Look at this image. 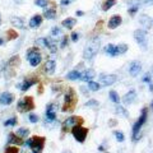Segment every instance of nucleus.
<instances>
[{"label": "nucleus", "mask_w": 153, "mask_h": 153, "mask_svg": "<svg viewBox=\"0 0 153 153\" xmlns=\"http://www.w3.org/2000/svg\"><path fill=\"white\" fill-rule=\"evenodd\" d=\"M115 137H116L117 142H123L124 139H125V137H124V134L121 131H115Z\"/></svg>", "instance_id": "nucleus-39"}, {"label": "nucleus", "mask_w": 153, "mask_h": 153, "mask_svg": "<svg viewBox=\"0 0 153 153\" xmlns=\"http://www.w3.org/2000/svg\"><path fill=\"white\" fill-rule=\"evenodd\" d=\"M28 134H30V130L26 128H19L18 131H17V135L19 138H26V137H28Z\"/></svg>", "instance_id": "nucleus-29"}, {"label": "nucleus", "mask_w": 153, "mask_h": 153, "mask_svg": "<svg viewBox=\"0 0 153 153\" xmlns=\"http://www.w3.org/2000/svg\"><path fill=\"white\" fill-rule=\"evenodd\" d=\"M110 125L115 126V125H116V121H115V120H110Z\"/></svg>", "instance_id": "nucleus-50"}, {"label": "nucleus", "mask_w": 153, "mask_h": 153, "mask_svg": "<svg viewBox=\"0 0 153 153\" xmlns=\"http://www.w3.org/2000/svg\"><path fill=\"white\" fill-rule=\"evenodd\" d=\"M14 1H16L17 4H19V3H22V1H23V0H14Z\"/></svg>", "instance_id": "nucleus-54"}, {"label": "nucleus", "mask_w": 153, "mask_h": 153, "mask_svg": "<svg viewBox=\"0 0 153 153\" xmlns=\"http://www.w3.org/2000/svg\"><path fill=\"white\" fill-rule=\"evenodd\" d=\"M117 80V76L115 74H101L100 75V85L102 87H108V85L114 84Z\"/></svg>", "instance_id": "nucleus-9"}, {"label": "nucleus", "mask_w": 153, "mask_h": 153, "mask_svg": "<svg viewBox=\"0 0 153 153\" xmlns=\"http://www.w3.org/2000/svg\"><path fill=\"white\" fill-rule=\"evenodd\" d=\"M35 4L38 7H41V8H45V7L49 5V0H36Z\"/></svg>", "instance_id": "nucleus-35"}, {"label": "nucleus", "mask_w": 153, "mask_h": 153, "mask_svg": "<svg viewBox=\"0 0 153 153\" xmlns=\"http://www.w3.org/2000/svg\"><path fill=\"white\" fill-rule=\"evenodd\" d=\"M85 106H88V107H97L98 106V102L96 101V100H89V101L85 103Z\"/></svg>", "instance_id": "nucleus-38"}, {"label": "nucleus", "mask_w": 153, "mask_h": 153, "mask_svg": "<svg viewBox=\"0 0 153 153\" xmlns=\"http://www.w3.org/2000/svg\"><path fill=\"white\" fill-rule=\"evenodd\" d=\"M151 107H152V108H153V102H152V103H151Z\"/></svg>", "instance_id": "nucleus-57"}, {"label": "nucleus", "mask_w": 153, "mask_h": 153, "mask_svg": "<svg viewBox=\"0 0 153 153\" xmlns=\"http://www.w3.org/2000/svg\"><path fill=\"white\" fill-rule=\"evenodd\" d=\"M140 71H142V64L139 61H133L130 66H129V74L131 76H137Z\"/></svg>", "instance_id": "nucleus-11"}, {"label": "nucleus", "mask_w": 153, "mask_h": 153, "mask_svg": "<svg viewBox=\"0 0 153 153\" xmlns=\"http://www.w3.org/2000/svg\"><path fill=\"white\" fill-rule=\"evenodd\" d=\"M66 78H68L69 80H75V79H80V71H76V70H73V71H70V73H68V75H66Z\"/></svg>", "instance_id": "nucleus-26"}, {"label": "nucleus", "mask_w": 153, "mask_h": 153, "mask_svg": "<svg viewBox=\"0 0 153 153\" xmlns=\"http://www.w3.org/2000/svg\"><path fill=\"white\" fill-rule=\"evenodd\" d=\"M142 3L146 5H151V4H153V0H142Z\"/></svg>", "instance_id": "nucleus-48"}, {"label": "nucleus", "mask_w": 153, "mask_h": 153, "mask_svg": "<svg viewBox=\"0 0 153 153\" xmlns=\"http://www.w3.org/2000/svg\"><path fill=\"white\" fill-rule=\"evenodd\" d=\"M51 35H52V36L60 35V30H59V28H57V27H54V28H52V30H51Z\"/></svg>", "instance_id": "nucleus-44"}, {"label": "nucleus", "mask_w": 153, "mask_h": 153, "mask_svg": "<svg viewBox=\"0 0 153 153\" xmlns=\"http://www.w3.org/2000/svg\"><path fill=\"white\" fill-rule=\"evenodd\" d=\"M116 114L119 115V116H123V117H128L129 116L126 108H124L123 106H117L116 107Z\"/></svg>", "instance_id": "nucleus-30"}, {"label": "nucleus", "mask_w": 153, "mask_h": 153, "mask_svg": "<svg viewBox=\"0 0 153 153\" xmlns=\"http://www.w3.org/2000/svg\"><path fill=\"white\" fill-rule=\"evenodd\" d=\"M76 16H78V17H80V16H83V12H80V10H78V12H76Z\"/></svg>", "instance_id": "nucleus-51"}, {"label": "nucleus", "mask_w": 153, "mask_h": 153, "mask_svg": "<svg viewBox=\"0 0 153 153\" xmlns=\"http://www.w3.org/2000/svg\"><path fill=\"white\" fill-rule=\"evenodd\" d=\"M17 124V117H12V119H8V120L4 123L5 126H14Z\"/></svg>", "instance_id": "nucleus-34"}, {"label": "nucleus", "mask_w": 153, "mask_h": 153, "mask_svg": "<svg viewBox=\"0 0 153 153\" xmlns=\"http://www.w3.org/2000/svg\"><path fill=\"white\" fill-rule=\"evenodd\" d=\"M88 88L91 91H93V92H96V91H98L100 88H101V85H100V83H97V82L89 80V82H88Z\"/></svg>", "instance_id": "nucleus-31"}, {"label": "nucleus", "mask_w": 153, "mask_h": 153, "mask_svg": "<svg viewBox=\"0 0 153 153\" xmlns=\"http://www.w3.org/2000/svg\"><path fill=\"white\" fill-rule=\"evenodd\" d=\"M121 17L120 16H112L111 18H110L108 21V28H111V30H114V28H117L119 26L121 25Z\"/></svg>", "instance_id": "nucleus-14"}, {"label": "nucleus", "mask_w": 153, "mask_h": 153, "mask_svg": "<svg viewBox=\"0 0 153 153\" xmlns=\"http://www.w3.org/2000/svg\"><path fill=\"white\" fill-rule=\"evenodd\" d=\"M135 98H137L135 91H129V92L123 97V102L125 105H130V103L134 102V100H135Z\"/></svg>", "instance_id": "nucleus-15"}, {"label": "nucleus", "mask_w": 153, "mask_h": 153, "mask_svg": "<svg viewBox=\"0 0 153 153\" xmlns=\"http://www.w3.org/2000/svg\"><path fill=\"white\" fill-rule=\"evenodd\" d=\"M69 3H70V0H61V4H63V5H68Z\"/></svg>", "instance_id": "nucleus-49"}, {"label": "nucleus", "mask_w": 153, "mask_h": 153, "mask_svg": "<svg viewBox=\"0 0 153 153\" xmlns=\"http://www.w3.org/2000/svg\"><path fill=\"white\" fill-rule=\"evenodd\" d=\"M137 12H138V7H130L129 8V10H128V13L130 14V16H134Z\"/></svg>", "instance_id": "nucleus-43"}, {"label": "nucleus", "mask_w": 153, "mask_h": 153, "mask_svg": "<svg viewBox=\"0 0 153 153\" xmlns=\"http://www.w3.org/2000/svg\"><path fill=\"white\" fill-rule=\"evenodd\" d=\"M17 108L19 112H27V111H31V110L35 108V103H33V98L31 96H27L23 100H19L18 105H17Z\"/></svg>", "instance_id": "nucleus-4"}, {"label": "nucleus", "mask_w": 153, "mask_h": 153, "mask_svg": "<svg viewBox=\"0 0 153 153\" xmlns=\"http://www.w3.org/2000/svg\"><path fill=\"white\" fill-rule=\"evenodd\" d=\"M152 70H153V69H152Z\"/></svg>", "instance_id": "nucleus-58"}, {"label": "nucleus", "mask_w": 153, "mask_h": 153, "mask_svg": "<svg viewBox=\"0 0 153 153\" xmlns=\"http://www.w3.org/2000/svg\"><path fill=\"white\" fill-rule=\"evenodd\" d=\"M110 100L114 102V103H119L120 102V97H119V94L116 91H110Z\"/></svg>", "instance_id": "nucleus-28"}, {"label": "nucleus", "mask_w": 153, "mask_h": 153, "mask_svg": "<svg viewBox=\"0 0 153 153\" xmlns=\"http://www.w3.org/2000/svg\"><path fill=\"white\" fill-rule=\"evenodd\" d=\"M0 25H1V16H0Z\"/></svg>", "instance_id": "nucleus-56"}, {"label": "nucleus", "mask_w": 153, "mask_h": 153, "mask_svg": "<svg viewBox=\"0 0 153 153\" xmlns=\"http://www.w3.org/2000/svg\"><path fill=\"white\" fill-rule=\"evenodd\" d=\"M17 37H18V33L17 32H14L13 30L8 31V38H9V40H16Z\"/></svg>", "instance_id": "nucleus-37"}, {"label": "nucleus", "mask_w": 153, "mask_h": 153, "mask_svg": "<svg viewBox=\"0 0 153 153\" xmlns=\"http://www.w3.org/2000/svg\"><path fill=\"white\" fill-rule=\"evenodd\" d=\"M19 57L18 56H13L12 57V59L10 60H9V65H10V66H17L18 64H19Z\"/></svg>", "instance_id": "nucleus-36"}, {"label": "nucleus", "mask_w": 153, "mask_h": 153, "mask_svg": "<svg viewBox=\"0 0 153 153\" xmlns=\"http://www.w3.org/2000/svg\"><path fill=\"white\" fill-rule=\"evenodd\" d=\"M0 45H4V40H3L1 37H0Z\"/></svg>", "instance_id": "nucleus-52"}, {"label": "nucleus", "mask_w": 153, "mask_h": 153, "mask_svg": "<svg viewBox=\"0 0 153 153\" xmlns=\"http://www.w3.org/2000/svg\"><path fill=\"white\" fill-rule=\"evenodd\" d=\"M44 16H45V18H47V19H54V18L56 17L55 8H52V9H46L45 13H44Z\"/></svg>", "instance_id": "nucleus-27"}, {"label": "nucleus", "mask_w": 153, "mask_h": 153, "mask_svg": "<svg viewBox=\"0 0 153 153\" xmlns=\"http://www.w3.org/2000/svg\"><path fill=\"white\" fill-rule=\"evenodd\" d=\"M78 38H79V35H78V33H71V41H78Z\"/></svg>", "instance_id": "nucleus-45"}, {"label": "nucleus", "mask_w": 153, "mask_h": 153, "mask_svg": "<svg viewBox=\"0 0 153 153\" xmlns=\"http://www.w3.org/2000/svg\"><path fill=\"white\" fill-rule=\"evenodd\" d=\"M14 101V96L9 92H3L0 94V103L1 105H10Z\"/></svg>", "instance_id": "nucleus-13"}, {"label": "nucleus", "mask_w": 153, "mask_h": 153, "mask_svg": "<svg viewBox=\"0 0 153 153\" xmlns=\"http://www.w3.org/2000/svg\"><path fill=\"white\" fill-rule=\"evenodd\" d=\"M10 22H12V25L13 26H16L17 28H25V22H23V19L22 18H19V17H12L10 18Z\"/></svg>", "instance_id": "nucleus-21"}, {"label": "nucleus", "mask_w": 153, "mask_h": 153, "mask_svg": "<svg viewBox=\"0 0 153 153\" xmlns=\"http://www.w3.org/2000/svg\"><path fill=\"white\" fill-rule=\"evenodd\" d=\"M115 4H116V1H115V0H106V1H105V4L102 5V9H103L105 12H106V10H108L110 8H112Z\"/></svg>", "instance_id": "nucleus-32"}, {"label": "nucleus", "mask_w": 153, "mask_h": 153, "mask_svg": "<svg viewBox=\"0 0 153 153\" xmlns=\"http://www.w3.org/2000/svg\"><path fill=\"white\" fill-rule=\"evenodd\" d=\"M30 121H31L32 124L37 123V121H38V116H37V115H35V114H31V115H30Z\"/></svg>", "instance_id": "nucleus-41"}, {"label": "nucleus", "mask_w": 153, "mask_h": 153, "mask_svg": "<svg viewBox=\"0 0 153 153\" xmlns=\"http://www.w3.org/2000/svg\"><path fill=\"white\" fill-rule=\"evenodd\" d=\"M36 45H38V46H46V38H37L36 40Z\"/></svg>", "instance_id": "nucleus-40"}, {"label": "nucleus", "mask_w": 153, "mask_h": 153, "mask_svg": "<svg viewBox=\"0 0 153 153\" xmlns=\"http://www.w3.org/2000/svg\"><path fill=\"white\" fill-rule=\"evenodd\" d=\"M55 69H56V63H55V60H47L46 61V64H45V71H46V74H54L55 73Z\"/></svg>", "instance_id": "nucleus-16"}, {"label": "nucleus", "mask_w": 153, "mask_h": 153, "mask_svg": "<svg viewBox=\"0 0 153 153\" xmlns=\"http://www.w3.org/2000/svg\"><path fill=\"white\" fill-rule=\"evenodd\" d=\"M35 83H37V79H35V78H32V79H27V80H25V83H23V85L21 87V89L23 91V92H26V91L31 87V85H33Z\"/></svg>", "instance_id": "nucleus-23"}, {"label": "nucleus", "mask_w": 153, "mask_h": 153, "mask_svg": "<svg viewBox=\"0 0 153 153\" xmlns=\"http://www.w3.org/2000/svg\"><path fill=\"white\" fill-rule=\"evenodd\" d=\"M94 76V71L92 69H87L83 74H80V79L84 80V82H89V80H93Z\"/></svg>", "instance_id": "nucleus-18"}, {"label": "nucleus", "mask_w": 153, "mask_h": 153, "mask_svg": "<svg viewBox=\"0 0 153 153\" xmlns=\"http://www.w3.org/2000/svg\"><path fill=\"white\" fill-rule=\"evenodd\" d=\"M66 45H68V37L65 36V37L63 38V42H61V44H60V46H61V47H65Z\"/></svg>", "instance_id": "nucleus-46"}, {"label": "nucleus", "mask_w": 153, "mask_h": 153, "mask_svg": "<svg viewBox=\"0 0 153 153\" xmlns=\"http://www.w3.org/2000/svg\"><path fill=\"white\" fill-rule=\"evenodd\" d=\"M149 88H151V91L153 92V84H151V87H149Z\"/></svg>", "instance_id": "nucleus-55"}, {"label": "nucleus", "mask_w": 153, "mask_h": 153, "mask_svg": "<svg viewBox=\"0 0 153 153\" xmlns=\"http://www.w3.org/2000/svg\"><path fill=\"white\" fill-rule=\"evenodd\" d=\"M139 23L148 30V28H151V26H152V19L148 16H146V14H143V16H140V18H139Z\"/></svg>", "instance_id": "nucleus-17"}, {"label": "nucleus", "mask_w": 153, "mask_h": 153, "mask_svg": "<svg viewBox=\"0 0 153 153\" xmlns=\"http://www.w3.org/2000/svg\"><path fill=\"white\" fill-rule=\"evenodd\" d=\"M5 153H18V148L17 147H9V148H7Z\"/></svg>", "instance_id": "nucleus-42"}, {"label": "nucleus", "mask_w": 153, "mask_h": 153, "mask_svg": "<svg viewBox=\"0 0 153 153\" xmlns=\"http://www.w3.org/2000/svg\"><path fill=\"white\" fill-rule=\"evenodd\" d=\"M75 23H76V21L74 18H66L65 21H63V26L66 27L68 30H71V28L75 26Z\"/></svg>", "instance_id": "nucleus-25"}, {"label": "nucleus", "mask_w": 153, "mask_h": 153, "mask_svg": "<svg viewBox=\"0 0 153 153\" xmlns=\"http://www.w3.org/2000/svg\"><path fill=\"white\" fill-rule=\"evenodd\" d=\"M147 120V108L144 107L142 110V115H140V117L138 119V121L134 124V126H133V139L134 140H139L140 138H142V131H140V129L143 126V124L146 123Z\"/></svg>", "instance_id": "nucleus-2"}, {"label": "nucleus", "mask_w": 153, "mask_h": 153, "mask_svg": "<svg viewBox=\"0 0 153 153\" xmlns=\"http://www.w3.org/2000/svg\"><path fill=\"white\" fill-rule=\"evenodd\" d=\"M27 59H28V61H30V64L32 66H37L38 64L41 63V59H42L40 50L36 49V47L30 49L27 51Z\"/></svg>", "instance_id": "nucleus-6"}, {"label": "nucleus", "mask_w": 153, "mask_h": 153, "mask_svg": "<svg viewBox=\"0 0 153 153\" xmlns=\"http://www.w3.org/2000/svg\"><path fill=\"white\" fill-rule=\"evenodd\" d=\"M117 52L119 54H125V52L128 51V45L126 44H120V45H117Z\"/></svg>", "instance_id": "nucleus-33"}, {"label": "nucleus", "mask_w": 153, "mask_h": 153, "mask_svg": "<svg viewBox=\"0 0 153 153\" xmlns=\"http://www.w3.org/2000/svg\"><path fill=\"white\" fill-rule=\"evenodd\" d=\"M143 82H146V83H151V76H149V75H146L144 78H143Z\"/></svg>", "instance_id": "nucleus-47"}, {"label": "nucleus", "mask_w": 153, "mask_h": 153, "mask_svg": "<svg viewBox=\"0 0 153 153\" xmlns=\"http://www.w3.org/2000/svg\"><path fill=\"white\" fill-rule=\"evenodd\" d=\"M75 96H74V91L70 89L68 93L65 94L64 97V106H63V111L65 112H69V111H73V108L75 106Z\"/></svg>", "instance_id": "nucleus-5"}, {"label": "nucleus", "mask_w": 153, "mask_h": 153, "mask_svg": "<svg viewBox=\"0 0 153 153\" xmlns=\"http://www.w3.org/2000/svg\"><path fill=\"white\" fill-rule=\"evenodd\" d=\"M134 38L135 41L138 42V45L142 46V47H147V36H146V32L142 31V30H137L134 32Z\"/></svg>", "instance_id": "nucleus-10"}, {"label": "nucleus", "mask_w": 153, "mask_h": 153, "mask_svg": "<svg viewBox=\"0 0 153 153\" xmlns=\"http://www.w3.org/2000/svg\"><path fill=\"white\" fill-rule=\"evenodd\" d=\"M56 108L57 106L54 103H51L47 106L46 108V117H47V120L49 121H54L55 120V117H56Z\"/></svg>", "instance_id": "nucleus-12"}, {"label": "nucleus", "mask_w": 153, "mask_h": 153, "mask_svg": "<svg viewBox=\"0 0 153 153\" xmlns=\"http://www.w3.org/2000/svg\"><path fill=\"white\" fill-rule=\"evenodd\" d=\"M8 139H9V143H13V144H17V146H22L23 144L22 138H19L18 135H16V134H10Z\"/></svg>", "instance_id": "nucleus-22"}, {"label": "nucleus", "mask_w": 153, "mask_h": 153, "mask_svg": "<svg viewBox=\"0 0 153 153\" xmlns=\"http://www.w3.org/2000/svg\"><path fill=\"white\" fill-rule=\"evenodd\" d=\"M105 51H106V54L110 55V56H116L119 55V52H117V47L112 45V44H108L106 47H105Z\"/></svg>", "instance_id": "nucleus-19"}, {"label": "nucleus", "mask_w": 153, "mask_h": 153, "mask_svg": "<svg viewBox=\"0 0 153 153\" xmlns=\"http://www.w3.org/2000/svg\"><path fill=\"white\" fill-rule=\"evenodd\" d=\"M45 144V138L44 137H32L31 139L26 142V146L32 148V153H41L42 148Z\"/></svg>", "instance_id": "nucleus-3"}, {"label": "nucleus", "mask_w": 153, "mask_h": 153, "mask_svg": "<svg viewBox=\"0 0 153 153\" xmlns=\"http://www.w3.org/2000/svg\"><path fill=\"white\" fill-rule=\"evenodd\" d=\"M100 47H101V41H100V38L98 37L92 38V40L87 44V46L84 47L83 57L84 59H87V60H91L100 51Z\"/></svg>", "instance_id": "nucleus-1"}, {"label": "nucleus", "mask_w": 153, "mask_h": 153, "mask_svg": "<svg viewBox=\"0 0 153 153\" xmlns=\"http://www.w3.org/2000/svg\"><path fill=\"white\" fill-rule=\"evenodd\" d=\"M71 133H73V137L75 138L76 142L79 143H83L87 138V134H88V129L87 128H83L82 125H76L71 129Z\"/></svg>", "instance_id": "nucleus-7"}, {"label": "nucleus", "mask_w": 153, "mask_h": 153, "mask_svg": "<svg viewBox=\"0 0 153 153\" xmlns=\"http://www.w3.org/2000/svg\"><path fill=\"white\" fill-rule=\"evenodd\" d=\"M41 22H42V17L40 16V14H36L35 17H32L31 18V21H30V27L32 28H36L41 25Z\"/></svg>", "instance_id": "nucleus-20"}, {"label": "nucleus", "mask_w": 153, "mask_h": 153, "mask_svg": "<svg viewBox=\"0 0 153 153\" xmlns=\"http://www.w3.org/2000/svg\"><path fill=\"white\" fill-rule=\"evenodd\" d=\"M46 47H49L50 52H52V54H55L56 50H57L55 41H54V40H51V38H47V40H46Z\"/></svg>", "instance_id": "nucleus-24"}, {"label": "nucleus", "mask_w": 153, "mask_h": 153, "mask_svg": "<svg viewBox=\"0 0 153 153\" xmlns=\"http://www.w3.org/2000/svg\"><path fill=\"white\" fill-rule=\"evenodd\" d=\"M98 149H100V151H103V149H105V147H102V146H100V147H98Z\"/></svg>", "instance_id": "nucleus-53"}, {"label": "nucleus", "mask_w": 153, "mask_h": 153, "mask_svg": "<svg viewBox=\"0 0 153 153\" xmlns=\"http://www.w3.org/2000/svg\"><path fill=\"white\" fill-rule=\"evenodd\" d=\"M83 124V119L80 116H70L68 117L63 124V129L64 130H69V129H73L76 125H82Z\"/></svg>", "instance_id": "nucleus-8"}]
</instances>
